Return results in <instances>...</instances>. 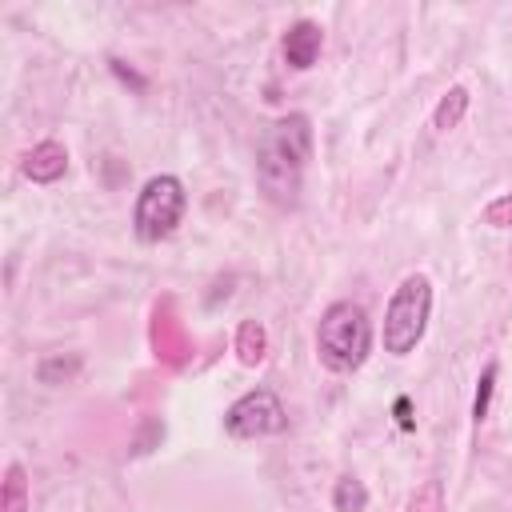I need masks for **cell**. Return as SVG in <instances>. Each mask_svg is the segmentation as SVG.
Returning a JSON list of instances; mask_svg holds the SVG:
<instances>
[{
  "label": "cell",
  "instance_id": "3957f363",
  "mask_svg": "<svg viewBox=\"0 0 512 512\" xmlns=\"http://www.w3.org/2000/svg\"><path fill=\"white\" fill-rule=\"evenodd\" d=\"M428 312H432V284L428 276L412 272L400 280V288L392 292L388 308H384V352L392 356H408L424 328H428Z\"/></svg>",
  "mask_w": 512,
  "mask_h": 512
},
{
  "label": "cell",
  "instance_id": "5bb4252c",
  "mask_svg": "<svg viewBox=\"0 0 512 512\" xmlns=\"http://www.w3.org/2000/svg\"><path fill=\"white\" fill-rule=\"evenodd\" d=\"M484 224H492V228H512V192L496 196V200L484 208Z\"/></svg>",
  "mask_w": 512,
  "mask_h": 512
},
{
  "label": "cell",
  "instance_id": "ba28073f",
  "mask_svg": "<svg viewBox=\"0 0 512 512\" xmlns=\"http://www.w3.org/2000/svg\"><path fill=\"white\" fill-rule=\"evenodd\" d=\"M264 352H268V332H264V324L260 320H244L240 328H236V356H240V364H260L264 360Z\"/></svg>",
  "mask_w": 512,
  "mask_h": 512
},
{
  "label": "cell",
  "instance_id": "9c48e42d",
  "mask_svg": "<svg viewBox=\"0 0 512 512\" xmlns=\"http://www.w3.org/2000/svg\"><path fill=\"white\" fill-rule=\"evenodd\" d=\"M464 112H468V88H448V96L436 104V112H432V128L436 132H452L460 120H464Z\"/></svg>",
  "mask_w": 512,
  "mask_h": 512
},
{
  "label": "cell",
  "instance_id": "7c38bea8",
  "mask_svg": "<svg viewBox=\"0 0 512 512\" xmlns=\"http://www.w3.org/2000/svg\"><path fill=\"white\" fill-rule=\"evenodd\" d=\"M408 512H444V484H440V480H424V484L412 492Z\"/></svg>",
  "mask_w": 512,
  "mask_h": 512
},
{
  "label": "cell",
  "instance_id": "5b68a950",
  "mask_svg": "<svg viewBox=\"0 0 512 512\" xmlns=\"http://www.w3.org/2000/svg\"><path fill=\"white\" fill-rule=\"evenodd\" d=\"M224 428H228V436H236V440L280 436V432L288 428V412H284V404H280L276 392L256 388V392H244V396L224 412Z\"/></svg>",
  "mask_w": 512,
  "mask_h": 512
},
{
  "label": "cell",
  "instance_id": "8fae6325",
  "mask_svg": "<svg viewBox=\"0 0 512 512\" xmlns=\"http://www.w3.org/2000/svg\"><path fill=\"white\" fill-rule=\"evenodd\" d=\"M0 512H28V480H24V468L20 464H8V472H4Z\"/></svg>",
  "mask_w": 512,
  "mask_h": 512
},
{
  "label": "cell",
  "instance_id": "277c9868",
  "mask_svg": "<svg viewBox=\"0 0 512 512\" xmlns=\"http://www.w3.org/2000/svg\"><path fill=\"white\" fill-rule=\"evenodd\" d=\"M184 208H188V196H184V184L168 172L152 176L140 196H136V208H132V228L144 244H156L164 236L176 232V224L184 220Z\"/></svg>",
  "mask_w": 512,
  "mask_h": 512
},
{
  "label": "cell",
  "instance_id": "30bf717a",
  "mask_svg": "<svg viewBox=\"0 0 512 512\" xmlns=\"http://www.w3.org/2000/svg\"><path fill=\"white\" fill-rule=\"evenodd\" d=\"M332 508H336V512H364V508H368V488H364V480H356L352 472L340 476L336 488H332Z\"/></svg>",
  "mask_w": 512,
  "mask_h": 512
},
{
  "label": "cell",
  "instance_id": "7a4b0ae2",
  "mask_svg": "<svg viewBox=\"0 0 512 512\" xmlns=\"http://www.w3.org/2000/svg\"><path fill=\"white\" fill-rule=\"evenodd\" d=\"M372 352V320L360 304L336 300L324 308L316 328V356L328 372H356Z\"/></svg>",
  "mask_w": 512,
  "mask_h": 512
},
{
  "label": "cell",
  "instance_id": "4fadbf2b",
  "mask_svg": "<svg viewBox=\"0 0 512 512\" xmlns=\"http://www.w3.org/2000/svg\"><path fill=\"white\" fill-rule=\"evenodd\" d=\"M492 388H496V364H488V368H484V376H480V388H476V400H472V420H476V424L488 416Z\"/></svg>",
  "mask_w": 512,
  "mask_h": 512
},
{
  "label": "cell",
  "instance_id": "9a60e30c",
  "mask_svg": "<svg viewBox=\"0 0 512 512\" xmlns=\"http://www.w3.org/2000/svg\"><path fill=\"white\" fill-rule=\"evenodd\" d=\"M408 412H412V404H408V396H400V400H396V420H400L404 432L412 428V416H408Z\"/></svg>",
  "mask_w": 512,
  "mask_h": 512
},
{
  "label": "cell",
  "instance_id": "8992f818",
  "mask_svg": "<svg viewBox=\"0 0 512 512\" xmlns=\"http://www.w3.org/2000/svg\"><path fill=\"white\" fill-rule=\"evenodd\" d=\"M284 64L288 68H296V72H304V68H312L316 64V56H320V48H324V28L316 24V20H296L288 32H284Z\"/></svg>",
  "mask_w": 512,
  "mask_h": 512
},
{
  "label": "cell",
  "instance_id": "6da1fadb",
  "mask_svg": "<svg viewBox=\"0 0 512 512\" xmlns=\"http://www.w3.org/2000/svg\"><path fill=\"white\" fill-rule=\"evenodd\" d=\"M308 144H312V132H308L304 116H284L264 132V140L256 148V180L272 204L296 208Z\"/></svg>",
  "mask_w": 512,
  "mask_h": 512
},
{
  "label": "cell",
  "instance_id": "52a82bcc",
  "mask_svg": "<svg viewBox=\"0 0 512 512\" xmlns=\"http://www.w3.org/2000/svg\"><path fill=\"white\" fill-rule=\"evenodd\" d=\"M64 168H68V152H64V144H56V140H40V144L24 156V176L36 180V184L60 180Z\"/></svg>",
  "mask_w": 512,
  "mask_h": 512
}]
</instances>
